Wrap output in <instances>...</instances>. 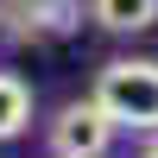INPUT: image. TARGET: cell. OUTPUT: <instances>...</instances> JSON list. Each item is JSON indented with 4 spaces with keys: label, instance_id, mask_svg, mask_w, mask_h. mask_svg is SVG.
<instances>
[{
    "label": "cell",
    "instance_id": "6da1fadb",
    "mask_svg": "<svg viewBox=\"0 0 158 158\" xmlns=\"http://www.w3.org/2000/svg\"><path fill=\"white\" fill-rule=\"evenodd\" d=\"M89 101H95L114 127L158 133V63L152 57H114V63H101Z\"/></svg>",
    "mask_w": 158,
    "mask_h": 158
},
{
    "label": "cell",
    "instance_id": "7a4b0ae2",
    "mask_svg": "<svg viewBox=\"0 0 158 158\" xmlns=\"http://www.w3.org/2000/svg\"><path fill=\"white\" fill-rule=\"evenodd\" d=\"M114 139V120L95 108V101H70V108L51 120V146H57V158H101Z\"/></svg>",
    "mask_w": 158,
    "mask_h": 158
},
{
    "label": "cell",
    "instance_id": "3957f363",
    "mask_svg": "<svg viewBox=\"0 0 158 158\" xmlns=\"http://www.w3.org/2000/svg\"><path fill=\"white\" fill-rule=\"evenodd\" d=\"M6 19L19 38H70L82 25V0H13Z\"/></svg>",
    "mask_w": 158,
    "mask_h": 158
},
{
    "label": "cell",
    "instance_id": "277c9868",
    "mask_svg": "<svg viewBox=\"0 0 158 158\" xmlns=\"http://www.w3.org/2000/svg\"><path fill=\"white\" fill-rule=\"evenodd\" d=\"M89 19L108 25V32H152L158 0H89Z\"/></svg>",
    "mask_w": 158,
    "mask_h": 158
},
{
    "label": "cell",
    "instance_id": "5b68a950",
    "mask_svg": "<svg viewBox=\"0 0 158 158\" xmlns=\"http://www.w3.org/2000/svg\"><path fill=\"white\" fill-rule=\"evenodd\" d=\"M25 120H32V89H25L19 76H6V70H0V139L25 133Z\"/></svg>",
    "mask_w": 158,
    "mask_h": 158
},
{
    "label": "cell",
    "instance_id": "8992f818",
    "mask_svg": "<svg viewBox=\"0 0 158 158\" xmlns=\"http://www.w3.org/2000/svg\"><path fill=\"white\" fill-rule=\"evenodd\" d=\"M146 158H158V139H152V146H146Z\"/></svg>",
    "mask_w": 158,
    "mask_h": 158
}]
</instances>
